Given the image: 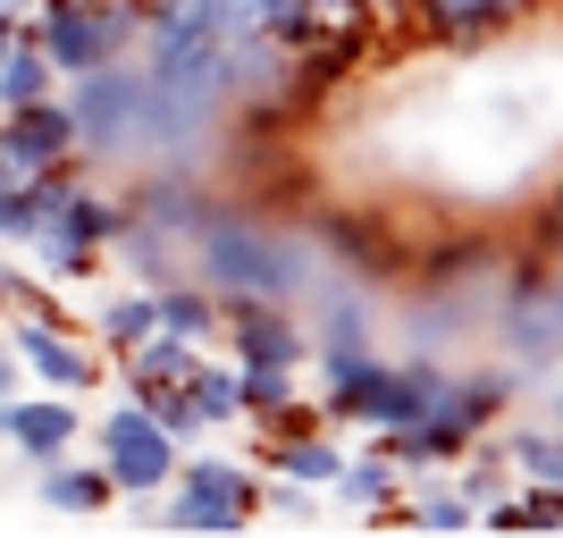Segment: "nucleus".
<instances>
[{"label":"nucleus","instance_id":"f257e3e1","mask_svg":"<svg viewBox=\"0 0 563 538\" xmlns=\"http://www.w3.org/2000/svg\"><path fill=\"white\" fill-rule=\"evenodd\" d=\"M186 261L211 295H269V304H286V295L311 286L303 244L278 235V228H261V211H235V202H211V211H202V228L186 235Z\"/></svg>","mask_w":563,"mask_h":538},{"label":"nucleus","instance_id":"f03ea898","mask_svg":"<svg viewBox=\"0 0 563 538\" xmlns=\"http://www.w3.org/2000/svg\"><path fill=\"white\" fill-rule=\"evenodd\" d=\"M68 110H76V152L85 161H143L152 152V76H143V59L68 76Z\"/></svg>","mask_w":563,"mask_h":538},{"label":"nucleus","instance_id":"7ed1b4c3","mask_svg":"<svg viewBox=\"0 0 563 538\" xmlns=\"http://www.w3.org/2000/svg\"><path fill=\"white\" fill-rule=\"evenodd\" d=\"M253 514H261V471L235 463V454L186 446L177 480L161 488V521L168 530H194V538H235V530H253Z\"/></svg>","mask_w":563,"mask_h":538},{"label":"nucleus","instance_id":"20e7f679","mask_svg":"<svg viewBox=\"0 0 563 538\" xmlns=\"http://www.w3.org/2000/svg\"><path fill=\"white\" fill-rule=\"evenodd\" d=\"M118 235H126V194H110V186L85 177L43 228L25 235V253L43 261V278H101V270H110L101 253H110Z\"/></svg>","mask_w":563,"mask_h":538},{"label":"nucleus","instance_id":"39448f33","mask_svg":"<svg viewBox=\"0 0 563 538\" xmlns=\"http://www.w3.org/2000/svg\"><path fill=\"white\" fill-rule=\"evenodd\" d=\"M25 25H34L43 51L59 59V85L143 51V9H135V0H68V9H34Z\"/></svg>","mask_w":563,"mask_h":538},{"label":"nucleus","instance_id":"423d86ee","mask_svg":"<svg viewBox=\"0 0 563 538\" xmlns=\"http://www.w3.org/2000/svg\"><path fill=\"white\" fill-rule=\"evenodd\" d=\"M488 337L505 345V362L521 378H547L563 362V320H555V295H547V261L521 253L505 270V304L488 311Z\"/></svg>","mask_w":563,"mask_h":538},{"label":"nucleus","instance_id":"0eeeda50","mask_svg":"<svg viewBox=\"0 0 563 538\" xmlns=\"http://www.w3.org/2000/svg\"><path fill=\"white\" fill-rule=\"evenodd\" d=\"M93 446H101V471L118 480V496H161L168 480H177V463H186V446L168 438L135 396L110 404V413L93 421Z\"/></svg>","mask_w":563,"mask_h":538},{"label":"nucleus","instance_id":"6e6552de","mask_svg":"<svg viewBox=\"0 0 563 538\" xmlns=\"http://www.w3.org/2000/svg\"><path fill=\"white\" fill-rule=\"evenodd\" d=\"M9 345H18L25 378H43V387H59V396H93L101 387V345L93 328H68V320H34V311H18L9 320Z\"/></svg>","mask_w":563,"mask_h":538},{"label":"nucleus","instance_id":"1a4fd4ad","mask_svg":"<svg viewBox=\"0 0 563 538\" xmlns=\"http://www.w3.org/2000/svg\"><path fill=\"white\" fill-rule=\"evenodd\" d=\"M219 304H228L219 337H228L235 362H286V371H303L311 337H303V320L286 304H269V295H219Z\"/></svg>","mask_w":563,"mask_h":538},{"label":"nucleus","instance_id":"9d476101","mask_svg":"<svg viewBox=\"0 0 563 538\" xmlns=\"http://www.w3.org/2000/svg\"><path fill=\"white\" fill-rule=\"evenodd\" d=\"M0 143H9V168H18V177H43V168H59V161H85V152H76L68 94H43V101H25V110H0Z\"/></svg>","mask_w":563,"mask_h":538},{"label":"nucleus","instance_id":"9b49d317","mask_svg":"<svg viewBox=\"0 0 563 538\" xmlns=\"http://www.w3.org/2000/svg\"><path fill=\"white\" fill-rule=\"evenodd\" d=\"M438 387H446V362L438 353H404V362H378L371 387H362V429H396V421H421L429 404H438Z\"/></svg>","mask_w":563,"mask_h":538},{"label":"nucleus","instance_id":"f8f14e48","mask_svg":"<svg viewBox=\"0 0 563 538\" xmlns=\"http://www.w3.org/2000/svg\"><path fill=\"white\" fill-rule=\"evenodd\" d=\"M76 429H85V413H76V396H59V387H43V396H0V446H18L25 463L68 454Z\"/></svg>","mask_w":563,"mask_h":538},{"label":"nucleus","instance_id":"ddd939ff","mask_svg":"<svg viewBox=\"0 0 563 538\" xmlns=\"http://www.w3.org/2000/svg\"><path fill=\"white\" fill-rule=\"evenodd\" d=\"M514 396H521V371L514 362H479V371H446V387H438V421H454V429H496L505 413H514Z\"/></svg>","mask_w":563,"mask_h":538},{"label":"nucleus","instance_id":"4468645a","mask_svg":"<svg viewBox=\"0 0 563 538\" xmlns=\"http://www.w3.org/2000/svg\"><path fill=\"white\" fill-rule=\"evenodd\" d=\"M34 496H43L51 514H110L118 480L101 463H68V454H51V463H34Z\"/></svg>","mask_w":563,"mask_h":538},{"label":"nucleus","instance_id":"2eb2a0df","mask_svg":"<svg viewBox=\"0 0 563 538\" xmlns=\"http://www.w3.org/2000/svg\"><path fill=\"white\" fill-rule=\"evenodd\" d=\"M253 463L261 471H286V480H311V488H336L345 446H336V429H295V438H261Z\"/></svg>","mask_w":563,"mask_h":538},{"label":"nucleus","instance_id":"dca6fc26","mask_svg":"<svg viewBox=\"0 0 563 538\" xmlns=\"http://www.w3.org/2000/svg\"><path fill=\"white\" fill-rule=\"evenodd\" d=\"M463 446H471V429L438 421V413H421V421H396V429H378V454H387V463H404V471L463 463Z\"/></svg>","mask_w":563,"mask_h":538},{"label":"nucleus","instance_id":"f3484780","mask_svg":"<svg viewBox=\"0 0 563 538\" xmlns=\"http://www.w3.org/2000/svg\"><path fill=\"white\" fill-rule=\"evenodd\" d=\"M194 362H202V345H194V337H177V328H152L143 345L118 353V378H126V387H186Z\"/></svg>","mask_w":563,"mask_h":538},{"label":"nucleus","instance_id":"a211bd4d","mask_svg":"<svg viewBox=\"0 0 563 538\" xmlns=\"http://www.w3.org/2000/svg\"><path fill=\"white\" fill-rule=\"evenodd\" d=\"M43 94H59V59L43 51L34 25H18V43L0 59V110H25V101H43Z\"/></svg>","mask_w":563,"mask_h":538},{"label":"nucleus","instance_id":"6ab92c4d","mask_svg":"<svg viewBox=\"0 0 563 538\" xmlns=\"http://www.w3.org/2000/svg\"><path fill=\"white\" fill-rule=\"evenodd\" d=\"M336 505H353V514H378V505H396L404 496V463H387V454H345V471H336Z\"/></svg>","mask_w":563,"mask_h":538},{"label":"nucleus","instance_id":"aec40b11","mask_svg":"<svg viewBox=\"0 0 563 538\" xmlns=\"http://www.w3.org/2000/svg\"><path fill=\"white\" fill-rule=\"evenodd\" d=\"M85 328H93L110 353H126V345H143V337L161 328V295H152V286H118V295H110Z\"/></svg>","mask_w":563,"mask_h":538},{"label":"nucleus","instance_id":"412c9836","mask_svg":"<svg viewBox=\"0 0 563 538\" xmlns=\"http://www.w3.org/2000/svg\"><path fill=\"white\" fill-rule=\"evenodd\" d=\"M152 295H161V328H177V337H194V345H211L219 320H228V304H219L202 278H168V286H152Z\"/></svg>","mask_w":563,"mask_h":538},{"label":"nucleus","instance_id":"4be33fe9","mask_svg":"<svg viewBox=\"0 0 563 538\" xmlns=\"http://www.w3.org/2000/svg\"><path fill=\"white\" fill-rule=\"evenodd\" d=\"M311 353H371V304H362L353 286H329V295H320Z\"/></svg>","mask_w":563,"mask_h":538},{"label":"nucleus","instance_id":"5701e85b","mask_svg":"<svg viewBox=\"0 0 563 538\" xmlns=\"http://www.w3.org/2000/svg\"><path fill=\"white\" fill-rule=\"evenodd\" d=\"M186 396H194V413H202L211 429L244 421V371H235V362H211V353H202V362L186 371Z\"/></svg>","mask_w":563,"mask_h":538},{"label":"nucleus","instance_id":"b1692460","mask_svg":"<svg viewBox=\"0 0 563 538\" xmlns=\"http://www.w3.org/2000/svg\"><path fill=\"white\" fill-rule=\"evenodd\" d=\"M404 505H412V530H479V505L463 496V480H421V488H404Z\"/></svg>","mask_w":563,"mask_h":538},{"label":"nucleus","instance_id":"393cba45","mask_svg":"<svg viewBox=\"0 0 563 538\" xmlns=\"http://www.w3.org/2000/svg\"><path fill=\"white\" fill-rule=\"evenodd\" d=\"M235 371H244V421H269V413H286V404L303 396L286 362H235Z\"/></svg>","mask_w":563,"mask_h":538},{"label":"nucleus","instance_id":"a878e982","mask_svg":"<svg viewBox=\"0 0 563 538\" xmlns=\"http://www.w3.org/2000/svg\"><path fill=\"white\" fill-rule=\"evenodd\" d=\"M126 396H135V404H143V413H152V421H161L177 446H202V429H211L202 413H194L186 387H126Z\"/></svg>","mask_w":563,"mask_h":538},{"label":"nucleus","instance_id":"bb28decb","mask_svg":"<svg viewBox=\"0 0 563 538\" xmlns=\"http://www.w3.org/2000/svg\"><path fill=\"white\" fill-rule=\"evenodd\" d=\"M320 496H329V488H311V480L261 471V514H278V521H311V514H320Z\"/></svg>","mask_w":563,"mask_h":538},{"label":"nucleus","instance_id":"cd10ccee","mask_svg":"<svg viewBox=\"0 0 563 538\" xmlns=\"http://www.w3.org/2000/svg\"><path fill=\"white\" fill-rule=\"evenodd\" d=\"M514 505H521V538H530V530L555 538V530H563V488H555V480H521Z\"/></svg>","mask_w":563,"mask_h":538},{"label":"nucleus","instance_id":"c85d7f7f","mask_svg":"<svg viewBox=\"0 0 563 538\" xmlns=\"http://www.w3.org/2000/svg\"><path fill=\"white\" fill-rule=\"evenodd\" d=\"M25 235H34V194L18 177V186H0V244H25Z\"/></svg>","mask_w":563,"mask_h":538},{"label":"nucleus","instance_id":"c756f323","mask_svg":"<svg viewBox=\"0 0 563 538\" xmlns=\"http://www.w3.org/2000/svg\"><path fill=\"white\" fill-rule=\"evenodd\" d=\"M25 295H34V278H25L18 261H0V320H9V311H25Z\"/></svg>","mask_w":563,"mask_h":538},{"label":"nucleus","instance_id":"7c9ffc66","mask_svg":"<svg viewBox=\"0 0 563 538\" xmlns=\"http://www.w3.org/2000/svg\"><path fill=\"white\" fill-rule=\"evenodd\" d=\"M18 387H25V362H18V345L0 337V396H18Z\"/></svg>","mask_w":563,"mask_h":538},{"label":"nucleus","instance_id":"2f4dec72","mask_svg":"<svg viewBox=\"0 0 563 538\" xmlns=\"http://www.w3.org/2000/svg\"><path fill=\"white\" fill-rule=\"evenodd\" d=\"M362 9H378L387 25H404V18H412V0H362Z\"/></svg>","mask_w":563,"mask_h":538},{"label":"nucleus","instance_id":"473e14b6","mask_svg":"<svg viewBox=\"0 0 563 538\" xmlns=\"http://www.w3.org/2000/svg\"><path fill=\"white\" fill-rule=\"evenodd\" d=\"M34 18V0H0V25H25Z\"/></svg>","mask_w":563,"mask_h":538},{"label":"nucleus","instance_id":"72a5a7b5","mask_svg":"<svg viewBox=\"0 0 563 538\" xmlns=\"http://www.w3.org/2000/svg\"><path fill=\"white\" fill-rule=\"evenodd\" d=\"M547 295H555V320H563V261L547 270Z\"/></svg>","mask_w":563,"mask_h":538},{"label":"nucleus","instance_id":"f704fd0d","mask_svg":"<svg viewBox=\"0 0 563 538\" xmlns=\"http://www.w3.org/2000/svg\"><path fill=\"white\" fill-rule=\"evenodd\" d=\"M547 421H555V429H563V387H555V396H547Z\"/></svg>","mask_w":563,"mask_h":538},{"label":"nucleus","instance_id":"c9c22d12","mask_svg":"<svg viewBox=\"0 0 563 538\" xmlns=\"http://www.w3.org/2000/svg\"><path fill=\"white\" fill-rule=\"evenodd\" d=\"M0 186H18V168H9V143H0Z\"/></svg>","mask_w":563,"mask_h":538},{"label":"nucleus","instance_id":"e433bc0d","mask_svg":"<svg viewBox=\"0 0 563 538\" xmlns=\"http://www.w3.org/2000/svg\"><path fill=\"white\" fill-rule=\"evenodd\" d=\"M9 43H18V25H0V59H9Z\"/></svg>","mask_w":563,"mask_h":538},{"label":"nucleus","instance_id":"4c0bfd02","mask_svg":"<svg viewBox=\"0 0 563 538\" xmlns=\"http://www.w3.org/2000/svg\"><path fill=\"white\" fill-rule=\"evenodd\" d=\"M135 9H161V0H135Z\"/></svg>","mask_w":563,"mask_h":538}]
</instances>
